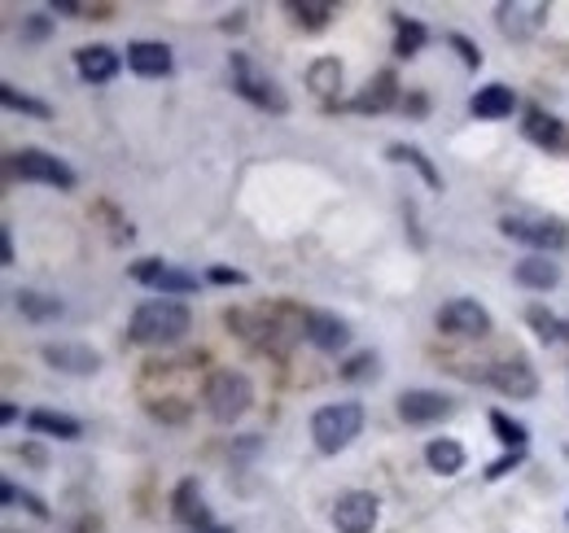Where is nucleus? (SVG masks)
<instances>
[{
    "mask_svg": "<svg viewBox=\"0 0 569 533\" xmlns=\"http://www.w3.org/2000/svg\"><path fill=\"white\" fill-rule=\"evenodd\" d=\"M189 329H193V311L180 298H149L132 311L128 336L137 345H176L189 336Z\"/></svg>",
    "mask_w": 569,
    "mask_h": 533,
    "instance_id": "1",
    "label": "nucleus"
},
{
    "mask_svg": "<svg viewBox=\"0 0 569 533\" xmlns=\"http://www.w3.org/2000/svg\"><path fill=\"white\" fill-rule=\"evenodd\" d=\"M499 232L517 245H530L535 254H561L569 245V223L561 214H548V210H508L499 219Z\"/></svg>",
    "mask_w": 569,
    "mask_h": 533,
    "instance_id": "2",
    "label": "nucleus"
},
{
    "mask_svg": "<svg viewBox=\"0 0 569 533\" xmlns=\"http://www.w3.org/2000/svg\"><path fill=\"white\" fill-rule=\"evenodd\" d=\"M359 433H363V406L359 402H329L311 415V442L320 455L347 451Z\"/></svg>",
    "mask_w": 569,
    "mask_h": 533,
    "instance_id": "3",
    "label": "nucleus"
},
{
    "mask_svg": "<svg viewBox=\"0 0 569 533\" xmlns=\"http://www.w3.org/2000/svg\"><path fill=\"white\" fill-rule=\"evenodd\" d=\"M228 74H232V92L246 97L250 105H259L268 114H284L289 110V101H284V92L277 88V79L259 67L250 53H232L228 58Z\"/></svg>",
    "mask_w": 569,
    "mask_h": 533,
    "instance_id": "4",
    "label": "nucleus"
},
{
    "mask_svg": "<svg viewBox=\"0 0 569 533\" xmlns=\"http://www.w3.org/2000/svg\"><path fill=\"white\" fill-rule=\"evenodd\" d=\"M250 406H254V385H250L246 372L219 368L211 381H207V411H211L214 424H237Z\"/></svg>",
    "mask_w": 569,
    "mask_h": 533,
    "instance_id": "5",
    "label": "nucleus"
},
{
    "mask_svg": "<svg viewBox=\"0 0 569 533\" xmlns=\"http://www.w3.org/2000/svg\"><path fill=\"white\" fill-rule=\"evenodd\" d=\"M9 167H13L18 180H27V184H44V189H58V193H71L74 184H79V175H74L62 158H53L49 149H36V144L9 153Z\"/></svg>",
    "mask_w": 569,
    "mask_h": 533,
    "instance_id": "6",
    "label": "nucleus"
},
{
    "mask_svg": "<svg viewBox=\"0 0 569 533\" xmlns=\"http://www.w3.org/2000/svg\"><path fill=\"white\" fill-rule=\"evenodd\" d=\"M433 324H438L442 336H491V329H496L491 311L478 298H451V302H442L438 315H433Z\"/></svg>",
    "mask_w": 569,
    "mask_h": 533,
    "instance_id": "7",
    "label": "nucleus"
},
{
    "mask_svg": "<svg viewBox=\"0 0 569 533\" xmlns=\"http://www.w3.org/2000/svg\"><path fill=\"white\" fill-rule=\"evenodd\" d=\"M132 280L144 284V289H153V293H162V298H189V293H198V275L193 271H180V266L162 263V259L132 263Z\"/></svg>",
    "mask_w": 569,
    "mask_h": 533,
    "instance_id": "8",
    "label": "nucleus"
},
{
    "mask_svg": "<svg viewBox=\"0 0 569 533\" xmlns=\"http://www.w3.org/2000/svg\"><path fill=\"white\" fill-rule=\"evenodd\" d=\"M377 516H381V503L368 490H347L333 503V525H338V533H372L377 530Z\"/></svg>",
    "mask_w": 569,
    "mask_h": 533,
    "instance_id": "9",
    "label": "nucleus"
},
{
    "mask_svg": "<svg viewBox=\"0 0 569 533\" xmlns=\"http://www.w3.org/2000/svg\"><path fill=\"white\" fill-rule=\"evenodd\" d=\"M40 359H44L49 368L67 372V376H97V372H101V354H97L92 345H83V341H49V345L40 350Z\"/></svg>",
    "mask_w": 569,
    "mask_h": 533,
    "instance_id": "10",
    "label": "nucleus"
},
{
    "mask_svg": "<svg viewBox=\"0 0 569 533\" xmlns=\"http://www.w3.org/2000/svg\"><path fill=\"white\" fill-rule=\"evenodd\" d=\"M487 381L496 385L503 399H512V402H526L539 394V372L530 368V359H503V363H496V368L487 372Z\"/></svg>",
    "mask_w": 569,
    "mask_h": 533,
    "instance_id": "11",
    "label": "nucleus"
},
{
    "mask_svg": "<svg viewBox=\"0 0 569 533\" xmlns=\"http://www.w3.org/2000/svg\"><path fill=\"white\" fill-rule=\"evenodd\" d=\"M548 13H552V4H543V0H503V4H496V18H499V31L503 36H512V40H530L543 22H548Z\"/></svg>",
    "mask_w": 569,
    "mask_h": 533,
    "instance_id": "12",
    "label": "nucleus"
},
{
    "mask_svg": "<svg viewBox=\"0 0 569 533\" xmlns=\"http://www.w3.org/2000/svg\"><path fill=\"white\" fill-rule=\"evenodd\" d=\"M451 411H456V402L447 399V394H438V390H403L399 394V420L403 424H417V429L447 420Z\"/></svg>",
    "mask_w": 569,
    "mask_h": 533,
    "instance_id": "13",
    "label": "nucleus"
},
{
    "mask_svg": "<svg viewBox=\"0 0 569 533\" xmlns=\"http://www.w3.org/2000/svg\"><path fill=\"white\" fill-rule=\"evenodd\" d=\"M302 336H307L316 350H325V354H338V350L351 345L347 320H338L333 311H307V315H302Z\"/></svg>",
    "mask_w": 569,
    "mask_h": 533,
    "instance_id": "14",
    "label": "nucleus"
},
{
    "mask_svg": "<svg viewBox=\"0 0 569 533\" xmlns=\"http://www.w3.org/2000/svg\"><path fill=\"white\" fill-rule=\"evenodd\" d=\"M395 101H399V74L395 70H377L363 83V92L347 101V110H356V114H386Z\"/></svg>",
    "mask_w": 569,
    "mask_h": 533,
    "instance_id": "15",
    "label": "nucleus"
},
{
    "mask_svg": "<svg viewBox=\"0 0 569 533\" xmlns=\"http://www.w3.org/2000/svg\"><path fill=\"white\" fill-rule=\"evenodd\" d=\"M171 516L180 521V525H193V530H211V512H207V499H202V485H198V476H184L180 485H176V494H171Z\"/></svg>",
    "mask_w": 569,
    "mask_h": 533,
    "instance_id": "16",
    "label": "nucleus"
},
{
    "mask_svg": "<svg viewBox=\"0 0 569 533\" xmlns=\"http://www.w3.org/2000/svg\"><path fill=\"white\" fill-rule=\"evenodd\" d=\"M123 67V58L110 49V44H83V49H74V70H79V79L83 83H110L114 74Z\"/></svg>",
    "mask_w": 569,
    "mask_h": 533,
    "instance_id": "17",
    "label": "nucleus"
},
{
    "mask_svg": "<svg viewBox=\"0 0 569 533\" xmlns=\"http://www.w3.org/2000/svg\"><path fill=\"white\" fill-rule=\"evenodd\" d=\"M128 67L137 70L141 79H167L176 58H171V49L162 40H132L128 44Z\"/></svg>",
    "mask_w": 569,
    "mask_h": 533,
    "instance_id": "18",
    "label": "nucleus"
},
{
    "mask_svg": "<svg viewBox=\"0 0 569 533\" xmlns=\"http://www.w3.org/2000/svg\"><path fill=\"white\" fill-rule=\"evenodd\" d=\"M512 110H517V92H512L508 83H487V88H478L473 101H469V114L482 119V123H499V119H508Z\"/></svg>",
    "mask_w": 569,
    "mask_h": 533,
    "instance_id": "19",
    "label": "nucleus"
},
{
    "mask_svg": "<svg viewBox=\"0 0 569 533\" xmlns=\"http://www.w3.org/2000/svg\"><path fill=\"white\" fill-rule=\"evenodd\" d=\"M512 280H517L521 289L548 293V289H557V284H561V263H552L548 254H530V259H521V263L512 266Z\"/></svg>",
    "mask_w": 569,
    "mask_h": 533,
    "instance_id": "20",
    "label": "nucleus"
},
{
    "mask_svg": "<svg viewBox=\"0 0 569 533\" xmlns=\"http://www.w3.org/2000/svg\"><path fill=\"white\" fill-rule=\"evenodd\" d=\"M521 132H526L530 144H539V149H566V123H561L557 114L539 110V105H530V110H526Z\"/></svg>",
    "mask_w": 569,
    "mask_h": 533,
    "instance_id": "21",
    "label": "nucleus"
},
{
    "mask_svg": "<svg viewBox=\"0 0 569 533\" xmlns=\"http://www.w3.org/2000/svg\"><path fill=\"white\" fill-rule=\"evenodd\" d=\"M13 306H18L31 324H53V320H62V315H67L62 298L40 293V289H18V293H13Z\"/></svg>",
    "mask_w": 569,
    "mask_h": 533,
    "instance_id": "22",
    "label": "nucleus"
},
{
    "mask_svg": "<svg viewBox=\"0 0 569 533\" xmlns=\"http://www.w3.org/2000/svg\"><path fill=\"white\" fill-rule=\"evenodd\" d=\"M27 429H31V433H40V438H58V442H74V438H83V424H79L74 415L44 411V406H36V411L27 415Z\"/></svg>",
    "mask_w": 569,
    "mask_h": 533,
    "instance_id": "23",
    "label": "nucleus"
},
{
    "mask_svg": "<svg viewBox=\"0 0 569 533\" xmlns=\"http://www.w3.org/2000/svg\"><path fill=\"white\" fill-rule=\"evenodd\" d=\"M395 18V58H417L429 44V27L421 18H408V13H390Z\"/></svg>",
    "mask_w": 569,
    "mask_h": 533,
    "instance_id": "24",
    "label": "nucleus"
},
{
    "mask_svg": "<svg viewBox=\"0 0 569 533\" xmlns=\"http://www.w3.org/2000/svg\"><path fill=\"white\" fill-rule=\"evenodd\" d=\"M426 464L433 467L438 476H456V472H465L469 455H465V446H460L456 438H433L426 446Z\"/></svg>",
    "mask_w": 569,
    "mask_h": 533,
    "instance_id": "25",
    "label": "nucleus"
},
{
    "mask_svg": "<svg viewBox=\"0 0 569 533\" xmlns=\"http://www.w3.org/2000/svg\"><path fill=\"white\" fill-rule=\"evenodd\" d=\"M386 158L390 162H403V167H412L421 180H426L433 193H442V175H438V167L426 158V149H417V144H403V140H395L390 149H386Z\"/></svg>",
    "mask_w": 569,
    "mask_h": 533,
    "instance_id": "26",
    "label": "nucleus"
},
{
    "mask_svg": "<svg viewBox=\"0 0 569 533\" xmlns=\"http://www.w3.org/2000/svg\"><path fill=\"white\" fill-rule=\"evenodd\" d=\"M0 101H4V110H13V114H27V119H53V105H49V101H40V97H27V92H18L13 83H0Z\"/></svg>",
    "mask_w": 569,
    "mask_h": 533,
    "instance_id": "27",
    "label": "nucleus"
},
{
    "mask_svg": "<svg viewBox=\"0 0 569 533\" xmlns=\"http://www.w3.org/2000/svg\"><path fill=\"white\" fill-rule=\"evenodd\" d=\"M307 83H311L316 97H333V92L342 88V62H338V58H320V62H311Z\"/></svg>",
    "mask_w": 569,
    "mask_h": 533,
    "instance_id": "28",
    "label": "nucleus"
},
{
    "mask_svg": "<svg viewBox=\"0 0 569 533\" xmlns=\"http://www.w3.org/2000/svg\"><path fill=\"white\" fill-rule=\"evenodd\" d=\"M526 324L539 333V341H548V345L569 341V320L552 315V311H543V306H530V311H526Z\"/></svg>",
    "mask_w": 569,
    "mask_h": 533,
    "instance_id": "29",
    "label": "nucleus"
},
{
    "mask_svg": "<svg viewBox=\"0 0 569 533\" xmlns=\"http://www.w3.org/2000/svg\"><path fill=\"white\" fill-rule=\"evenodd\" d=\"M284 9L293 13V22H302V27H311V31H320L329 18H338V4H325V0H320V4H316V0H289Z\"/></svg>",
    "mask_w": 569,
    "mask_h": 533,
    "instance_id": "30",
    "label": "nucleus"
},
{
    "mask_svg": "<svg viewBox=\"0 0 569 533\" xmlns=\"http://www.w3.org/2000/svg\"><path fill=\"white\" fill-rule=\"evenodd\" d=\"M491 429H496V438L508 451H526V446H530V429H526L521 420L503 415V411H491Z\"/></svg>",
    "mask_w": 569,
    "mask_h": 533,
    "instance_id": "31",
    "label": "nucleus"
},
{
    "mask_svg": "<svg viewBox=\"0 0 569 533\" xmlns=\"http://www.w3.org/2000/svg\"><path fill=\"white\" fill-rule=\"evenodd\" d=\"M0 499H4V507H22V512H31V516H49V503L40 499V494H31V490H22V485H13V481H4V490H0Z\"/></svg>",
    "mask_w": 569,
    "mask_h": 533,
    "instance_id": "32",
    "label": "nucleus"
},
{
    "mask_svg": "<svg viewBox=\"0 0 569 533\" xmlns=\"http://www.w3.org/2000/svg\"><path fill=\"white\" fill-rule=\"evenodd\" d=\"M368 376H377V354H372V350L356 354V359L342 368V381H368Z\"/></svg>",
    "mask_w": 569,
    "mask_h": 533,
    "instance_id": "33",
    "label": "nucleus"
},
{
    "mask_svg": "<svg viewBox=\"0 0 569 533\" xmlns=\"http://www.w3.org/2000/svg\"><path fill=\"white\" fill-rule=\"evenodd\" d=\"M447 44H451V49L460 53V62H465L469 70L482 67V49H478V44H473L469 36H460V31H456V36H447Z\"/></svg>",
    "mask_w": 569,
    "mask_h": 533,
    "instance_id": "34",
    "label": "nucleus"
},
{
    "mask_svg": "<svg viewBox=\"0 0 569 533\" xmlns=\"http://www.w3.org/2000/svg\"><path fill=\"white\" fill-rule=\"evenodd\" d=\"M521 460H526V451H508L503 460H496V464H487V472H482V476H487V481H499V476H508V472H512V467L521 464Z\"/></svg>",
    "mask_w": 569,
    "mask_h": 533,
    "instance_id": "35",
    "label": "nucleus"
},
{
    "mask_svg": "<svg viewBox=\"0 0 569 533\" xmlns=\"http://www.w3.org/2000/svg\"><path fill=\"white\" fill-rule=\"evenodd\" d=\"M207 280H211V284H246L250 275H246V271H237V266H211V271H207Z\"/></svg>",
    "mask_w": 569,
    "mask_h": 533,
    "instance_id": "36",
    "label": "nucleus"
},
{
    "mask_svg": "<svg viewBox=\"0 0 569 533\" xmlns=\"http://www.w3.org/2000/svg\"><path fill=\"white\" fill-rule=\"evenodd\" d=\"M49 36V18L44 13H31V22L22 27V40H44Z\"/></svg>",
    "mask_w": 569,
    "mask_h": 533,
    "instance_id": "37",
    "label": "nucleus"
},
{
    "mask_svg": "<svg viewBox=\"0 0 569 533\" xmlns=\"http://www.w3.org/2000/svg\"><path fill=\"white\" fill-rule=\"evenodd\" d=\"M0 259H4V266L13 263V237H9V228H0Z\"/></svg>",
    "mask_w": 569,
    "mask_h": 533,
    "instance_id": "38",
    "label": "nucleus"
},
{
    "mask_svg": "<svg viewBox=\"0 0 569 533\" xmlns=\"http://www.w3.org/2000/svg\"><path fill=\"white\" fill-rule=\"evenodd\" d=\"M403 110H412V114H426V97H412V101H403Z\"/></svg>",
    "mask_w": 569,
    "mask_h": 533,
    "instance_id": "39",
    "label": "nucleus"
},
{
    "mask_svg": "<svg viewBox=\"0 0 569 533\" xmlns=\"http://www.w3.org/2000/svg\"><path fill=\"white\" fill-rule=\"evenodd\" d=\"M0 420H4V424H13V420H18V406H13V402H4V406H0Z\"/></svg>",
    "mask_w": 569,
    "mask_h": 533,
    "instance_id": "40",
    "label": "nucleus"
},
{
    "mask_svg": "<svg viewBox=\"0 0 569 533\" xmlns=\"http://www.w3.org/2000/svg\"><path fill=\"white\" fill-rule=\"evenodd\" d=\"M202 533H232V530H223V525H211V530H202Z\"/></svg>",
    "mask_w": 569,
    "mask_h": 533,
    "instance_id": "41",
    "label": "nucleus"
},
{
    "mask_svg": "<svg viewBox=\"0 0 569 533\" xmlns=\"http://www.w3.org/2000/svg\"><path fill=\"white\" fill-rule=\"evenodd\" d=\"M88 530H92V521H83V525H79L74 533H88Z\"/></svg>",
    "mask_w": 569,
    "mask_h": 533,
    "instance_id": "42",
    "label": "nucleus"
},
{
    "mask_svg": "<svg viewBox=\"0 0 569 533\" xmlns=\"http://www.w3.org/2000/svg\"><path fill=\"white\" fill-rule=\"evenodd\" d=\"M566 521H569V516H566Z\"/></svg>",
    "mask_w": 569,
    "mask_h": 533,
    "instance_id": "43",
    "label": "nucleus"
}]
</instances>
